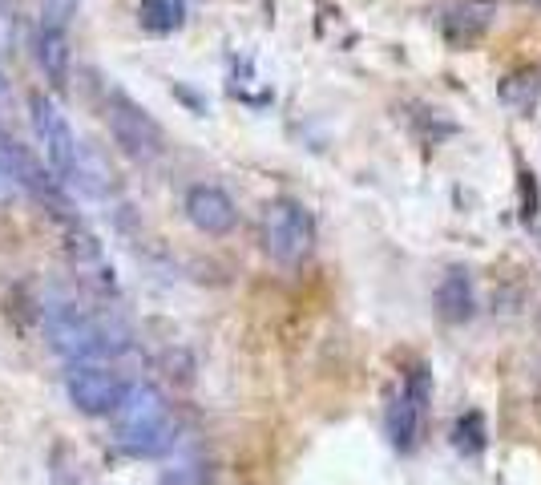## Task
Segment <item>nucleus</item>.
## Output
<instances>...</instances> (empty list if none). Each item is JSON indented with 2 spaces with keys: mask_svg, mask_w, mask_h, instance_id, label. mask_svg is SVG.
I'll use <instances>...</instances> for the list:
<instances>
[{
  "mask_svg": "<svg viewBox=\"0 0 541 485\" xmlns=\"http://www.w3.org/2000/svg\"><path fill=\"white\" fill-rule=\"evenodd\" d=\"M174 433L178 425L170 417V405L154 384H134L126 401L114 409V441L122 453L162 457L174 445Z\"/></svg>",
  "mask_w": 541,
  "mask_h": 485,
  "instance_id": "nucleus-1",
  "label": "nucleus"
},
{
  "mask_svg": "<svg viewBox=\"0 0 541 485\" xmlns=\"http://www.w3.org/2000/svg\"><path fill=\"white\" fill-rule=\"evenodd\" d=\"M45 336L53 344V352H61L73 364H89V360H105L126 348V336L114 332L110 324H101L93 312L77 308L73 300H53L45 308Z\"/></svg>",
  "mask_w": 541,
  "mask_h": 485,
  "instance_id": "nucleus-2",
  "label": "nucleus"
},
{
  "mask_svg": "<svg viewBox=\"0 0 541 485\" xmlns=\"http://www.w3.org/2000/svg\"><path fill=\"white\" fill-rule=\"evenodd\" d=\"M263 251L279 267H299L315 251V219L299 199H275L263 211Z\"/></svg>",
  "mask_w": 541,
  "mask_h": 485,
  "instance_id": "nucleus-3",
  "label": "nucleus"
},
{
  "mask_svg": "<svg viewBox=\"0 0 541 485\" xmlns=\"http://www.w3.org/2000/svg\"><path fill=\"white\" fill-rule=\"evenodd\" d=\"M105 126H110V134H114V142H118V150L130 158V162H154V158H162V150H166V134H162V126L154 122V114H146L130 93H122V89H110L105 93Z\"/></svg>",
  "mask_w": 541,
  "mask_h": 485,
  "instance_id": "nucleus-4",
  "label": "nucleus"
},
{
  "mask_svg": "<svg viewBox=\"0 0 541 485\" xmlns=\"http://www.w3.org/2000/svg\"><path fill=\"white\" fill-rule=\"evenodd\" d=\"M0 174H5L17 190L33 194L37 203H45L53 215H65L69 211L65 186L53 178V170L41 158H33V150L5 126V118H0Z\"/></svg>",
  "mask_w": 541,
  "mask_h": 485,
  "instance_id": "nucleus-5",
  "label": "nucleus"
},
{
  "mask_svg": "<svg viewBox=\"0 0 541 485\" xmlns=\"http://www.w3.org/2000/svg\"><path fill=\"white\" fill-rule=\"evenodd\" d=\"M29 122H33V134L41 142V154H45V166L53 170V178L65 186L77 178V138H73V126L65 118V110L57 106L53 93H29Z\"/></svg>",
  "mask_w": 541,
  "mask_h": 485,
  "instance_id": "nucleus-6",
  "label": "nucleus"
},
{
  "mask_svg": "<svg viewBox=\"0 0 541 485\" xmlns=\"http://www.w3.org/2000/svg\"><path fill=\"white\" fill-rule=\"evenodd\" d=\"M65 393L73 401L77 413L85 417H114V409L126 401L130 384L105 364V360H89V364H73L65 376Z\"/></svg>",
  "mask_w": 541,
  "mask_h": 485,
  "instance_id": "nucleus-7",
  "label": "nucleus"
},
{
  "mask_svg": "<svg viewBox=\"0 0 541 485\" xmlns=\"http://www.w3.org/2000/svg\"><path fill=\"white\" fill-rule=\"evenodd\" d=\"M182 211H186L190 227H198L210 239H223V235H231L239 227L235 199H231L223 186H214V182H194L186 190V199H182Z\"/></svg>",
  "mask_w": 541,
  "mask_h": 485,
  "instance_id": "nucleus-8",
  "label": "nucleus"
},
{
  "mask_svg": "<svg viewBox=\"0 0 541 485\" xmlns=\"http://www.w3.org/2000/svg\"><path fill=\"white\" fill-rule=\"evenodd\" d=\"M69 267L93 296H114L118 291V275H114L110 255H105V247L97 243V235H89L81 227L69 231Z\"/></svg>",
  "mask_w": 541,
  "mask_h": 485,
  "instance_id": "nucleus-9",
  "label": "nucleus"
},
{
  "mask_svg": "<svg viewBox=\"0 0 541 485\" xmlns=\"http://www.w3.org/2000/svg\"><path fill=\"white\" fill-rule=\"evenodd\" d=\"M497 21V0H449L441 13V33L453 45H473L481 41Z\"/></svg>",
  "mask_w": 541,
  "mask_h": 485,
  "instance_id": "nucleus-10",
  "label": "nucleus"
},
{
  "mask_svg": "<svg viewBox=\"0 0 541 485\" xmlns=\"http://www.w3.org/2000/svg\"><path fill=\"white\" fill-rule=\"evenodd\" d=\"M33 57H37V69L49 81V89L61 93L69 85V61H73V53H69V29L37 21V29H33Z\"/></svg>",
  "mask_w": 541,
  "mask_h": 485,
  "instance_id": "nucleus-11",
  "label": "nucleus"
},
{
  "mask_svg": "<svg viewBox=\"0 0 541 485\" xmlns=\"http://www.w3.org/2000/svg\"><path fill=\"white\" fill-rule=\"evenodd\" d=\"M437 312L449 324H465L477 316V291H473V275L465 267H449L437 283Z\"/></svg>",
  "mask_w": 541,
  "mask_h": 485,
  "instance_id": "nucleus-12",
  "label": "nucleus"
},
{
  "mask_svg": "<svg viewBox=\"0 0 541 485\" xmlns=\"http://www.w3.org/2000/svg\"><path fill=\"white\" fill-rule=\"evenodd\" d=\"M420 425H424V409H416L404 393H396V397L388 401V413H384V429H388L392 449L412 453L416 441H420Z\"/></svg>",
  "mask_w": 541,
  "mask_h": 485,
  "instance_id": "nucleus-13",
  "label": "nucleus"
},
{
  "mask_svg": "<svg viewBox=\"0 0 541 485\" xmlns=\"http://www.w3.org/2000/svg\"><path fill=\"white\" fill-rule=\"evenodd\" d=\"M138 25L154 37L178 33L186 25V0H142L138 5Z\"/></svg>",
  "mask_w": 541,
  "mask_h": 485,
  "instance_id": "nucleus-14",
  "label": "nucleus"
},
{
  "mask_svg": "<svg viewBox=\"0 0 541 485\" xmlns=\"http://www.w3.org/2000/svg\"><path fill=\"white\" fill-rule=\"evenodd\" d=\"M537 97H541V69H521V73L501 81V102L513 106L521 118L537 106Z\"/></svg>",
  "mask_w": 541,
  "mask_h": 485,
  "instance_id": "nucleus-15",
  "label": "nucleus"
},
{
  "mask_svg": "<svg viewBox=\"0 0 541 485\" xmlns=\"http://www.w3.org/2000/svg\"><path fill=\"white\" fill-rule=\"evenodd\" d=\"M453 449L457 453H465V457H481L485 453V445H489V425H485V417L477 413V409H469V413H461L457 421H453Z\"/></svg>",
  "mask_w": 541,
  "mask_h": 485,
  "instance_id": "nucleus-16",
  "label": "nucleus"
},
{
  "mask_svg": "<svg viewBox=\"0 0 541 485\" xmlns=\"http://www.w3.org/2000/svg\"><path fill=\"white\" fill-rule=\"evenodd\" d=\"M400 393H404V397H408L416 409H424V413H428V401H432V372H428L424 364H416V368L404 376Z\"/></svg>",
  "mask_w": 541,
  "mask_h": 485,
  "instance_id": "nucleus-17",
  "label": "nucleus"
},
{
  "mask_svg": "<svg viewBox=\"0 0 541 485\" xmlns=\"http://www.w3.org/2000/svg\"><path fill=\"white\" fill-rule=\"evenodd\" d=\"M158 485H210V469L198 465V461H182V465L166 469Z\"/></svg>",
  "mask_w": 541,
  "mask_h": 485,
  "instance_id": "nucleus-18",
  "label": "nucleus"
},
{
  "mask_svg": "<svg viewBox=\"0 0 541 485\" xmlns=\"http://www.w3.org/2000/svg\"><path fill=\"white\" fill-rule=\"evenodd\" d=\"M77 9H81V0H41V21L69 29V21L77 17Z\"/></svg>",
  "mask_w": 541,
  "mask_h": 485,
  "instance_id": "nucleus-19",
  "label": "nucleus"
},
{
  "mask_svg": "<svg viewBox=\"0 0 541 485\" xmlns=\"http://www.w3.org/2000/svg\"><path fill=\"white\" fill-rule=\"evenodd\" d=\"M537 207H541V194H537V174L521 170V219L537 223Z\"/></svg>",
  "mask_w": 541,
  "mask_h": 485,
  "instance_id": "nucleus-20",
  "label": "nucleus"
},
{
  "mask_svg": "<svg viewBox=\"0 0 541 485\" xmlns=\"http://www.w3.org/2000/svg\"><path fill=\"white\" fill-rule=\"evenodd\" d=\"M9 102H13V77H9L5 61H0V110H9Z\"/></svg>",
  "mask_w": 541,
  "mask_h": 485,
  "instance_id": "nucleus-21",
  "label": "nucleus"
},
{
  "mask_svg": "<svg viewBox=\"0 0 541 485\" xmlns=\"http://www.w3.org/2000/svg\"><path fill=\"white\" fill-rule=\"evenodd\" d=\"M9 194H13V182H9L5 174H0V203H5V199H9Z\"/></svg>",
  "mask_w": 541,
  "mask_h": 485,
  "instance_id": "nucleus-22",
  "label": "nucleus"
},
{
  "mask_svg": "<svg viewBox=\"0 0 541 485\" xmlns=\"http://www.w3.org/2000/svg\"><path fill=\"white\" fill-rule=\"evenodd\" d=\"M517 5H529V9H541V0H517Z\"/></svg>",
  "mask_w": 541,
  "mask_h": 485,
  "instance_id": "nucleus-23",
  "label": "nucleus"
}]
</instances>
